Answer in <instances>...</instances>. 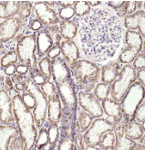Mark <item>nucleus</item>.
<instances>
[{"mask_svg":"<svg viewBox=\"0 0 145 150\" xmlns=\"http://www.w3.org/2000/svg\"><path fill=\"white\" fill-rule=\"evenodd\" d=\"M79 25L81 48L88 59L103 62L115 55L122 32L115 14L99 7L83 17Z\"/></svg>","mask_w":145,"mask_h":150,"instance_id":"1","label":"nucleus"},{"mask_svg":"<svg viewBox=\"0 0 145 150\" xmlns=\"http://www.w3.org/2000/svg\"><path fill=\"white\" fill-rule=\"evenodd\" d=\"M13 112L17 127L24 142V149H33L37 132L32 112L27 107L20 94H15L12 98Z\"/></svg>","mask_w":145,"mask_h":150,"instance_id":"2","label":"nucleus"},{"mask_svg":"<svg viewBox=\"0 0 145 150\" xmlns=\"http://www.w3.org/2000/svg\"><path fill=\"white\" fill-rule=\"evenodd\" d=\"M70 69L80 90L87 93L92 91L100 77V67L89 59H79Z\"/></svg>","mask_w":145,"mask_h":150,"instance_id":"3","label":"nucleus"},{"mask_svg":"<svg viewBox=\"0 0 145 150\" xmlns=\"http://www.w3.org/2000/svg\"><path fill=\"white\" fill-rule=\"evenodd\" d=\"M142 101H144V85H142L140 81H135L120 101L121 112H122L121 121L123 124L134 121V112Z\"/></svg>","mask_w":145,"mask_h":150,"instance_id":"4","label":"nucleus"},{"mask_svg":"<svg viewBox=\"0 0 145 150\" xmlns=\"http://www.w3.org/2000/svg\"><path fill=\"white\" fill-rule=\"evenodd\" d=\"M136 71L132 65L127 64L122 67L118 77L111 84V97L113 101L120 102L128 90L136 81Z\"/></svg>","mask_w":145,"mask_h":150,"instance_id":"5","label":"nucleus"},{"mask_svg":"<svg viewBox=\"0 0 145 150\" xmlns=\"http://www.w3.org/2000/svg\"><path fill=\"white\" fill-rule=\"evenodd\" d=\"M115 127V125L106 118L99 117L95 119L83 134L84 144L86 145L87 149H99L96 147L101 143L103 134L106 132H112Z\"/></svg>","mask_w":145,"mask_h":150,"instance_id":"6","label":"nucleus"},{"mask_svg":"<svg viewBox=\"0 0 145 150\" xmlns=\"http://www.w3.org/2000/svg\"><path fill=\"white\" fill-rule=\"evenodd\" d=\"M36 34L22 36L18 39L17 43V53L18 57V61L27 65L29 70L37 68V56L35 54L37 50L36 43Z\"/></svg>","mask_w":145,"mask_h":150,"instance_id":"7","label":"nucleus"},{"mask_svg":"<svg viewBox=\"0 0 145 150\" xmlns=\"http://www.w3.org/2000/svg\"><path fill=\"white\" fill-rule=\"evenodd\" d=\"M60 101L63 107L73 115H77L78 111V97L77 84L72 77L67 78L55 83Z\"/></svg>","mask_w":145,"mask_h":150,"instance_id":"8","label":"nucleus"},{"mask_svg":"<svg viewBox=\"0 0 145 150\" xmlns=\"http://www.w3.org/2000/svg\"><path fill=\"white\" fill-rule=\"evenodd\" d=\"M26 91L31 93L34 96L35 99V106L33 108V116L35 120V125L37 128H41L43 127L45 122H46V117H47V112H48V98L39 86L35 84L31 81L28 83Z\"/></svg>","mask_w":145,"mask_h":150,"instance_id":"9","label":"nucleus"},{"mask_svg":"<svg viewBox=\"0 0 145 150\" xmlns=\"http://www.w3.org/2000/svg\"><path fill=\"white\" fill-rule=\"evenodd\" d=\"M126 48H123L119 56V61L121 63L129 64L134 61L143 49V38L137 31L127 30L124 37Z\"/></svg>","mask_w":145,"mask_h":150,"instance_id":"10","label":"nucleus"},{"mask_svg":"<svg viewBox=\"0 0 145 150\" xmlns=\"http://www.w3.org/2000/svg\"><path fill=\"white\" fill-rule=\"evenodd\" d=\"M34 10L37 19L45 28L48 29L51 36L57 35L58 33V24L60 22L58 13L49 6L46 1L35 3Z\"/></svg>","mask_w":145,"mask_h":150,"instance_id":"11","label":"nucleus"},{"mask_svg":"<svg viewBox=\"0 0 145 150\" xmlns=\"http://www.w3.org/2000/svg\"><path fill=\"white\" fill-rule=\"evenodd\" d=\"M7 149H24V142L14 125H0V150Z\"/></svg>","mask_w":145,"mask_h":150,"instance_id":"12","label":"nucleus"},{"mask_svg":"<svg viewBox=\"0 0 145 150\" xmlns=\"http://www.w3.org/2000/svg\"><path fill=\"white\" fill-rule=\"evenodd\" d=\"M59 136L60 137H66L68 139L75 142L77 133L80 132L77 123L76 115L71 114L64 107L61 108V115L59 120Z\"/></svg>","mask_w":145,"mask_h":150,"instance_id":"13","label":"nucleus"},{"mask_svg":"<svg viewBox=\"0 0 145 150\" xmlns=\"http://www.w3.org/2000/svg\"><path fill=\"white\" fill-rule=\"evenodd\" d=\"M78 102L79 105L84 111L88 112L93 118L101 117L104 114L100 101L93 93L80 91L78 93Z\"/></svg>","mask_w":145,"mask_h":150,"instance_id":"14","label":"nucleus"},{"mask_svg":"<svg viewBox=\"0 0 145 150\" xmlns=\"http://www.w3.org/2000/svg\"><path fill=\"white\" fill-rule=\"evenodd\" d=\"M15 120L13 103L7 91L0 89V122L4 125H12Z\"/></svg>","mask_w":145,"mask_h":150,"instance_id":"15","label":"nucleus"},{"mask_svg":"<svg viewBox=\"0 0 145 150\" xmlns=\"http://www.w3.org/2000/svg\"><path fill=\"white\" fill-rule=\"evenodd\" d=\"M24 23L17 17L5 19L0 23V39L3 43L9 42L16 36Z\"/></svg>","mask_w":145,"mask_h":150,"instance_id":"16","label":"nucleus"},{"mask_svg":"<svg viewBox=\"0 0 145 150\" xmlns=\"http://www.w3.org/2000/svg\"><path fill=\"white\" fill-rule=\"evenodd\" d=\"M145 13L143 9L138 10L132 15H128L124 18V27L128 30H133L139 29V33L144 39L145 36Z\"/></svg>","mask_w":145,"mask_h":150,"instance_id":"17","label":"nucleus"},{"mask_svg":"<svg viewBox=\"0 0 145 150\" xmlns=\"http://www.w3.org/2000/svg\"><path fill=\"white\" fill-rule=\"evenodd\" d=\"M51 71H52V78L56 82L61 81L67 78L72 77L70 67L68 66L63 58L58 57L51 61Z\"/></svg>","mask_w":145,"mask_h":150,"instance_id":"18","label":"nucleus"},{"mask_svg":"<svg viewBox=\"0 0 145 150\" xmlns=\"http://www.w3.org/2000/svg\"><path fill=\"white\" fill-rule=\"evenodd\" d=\"M36 43L37 55L40 58H43L45 55H47L48 51L52 48L53 44H54V40H53V37L49 32L48 29L43 28L40 30L37 31Z\"/></svg>","mask_w":145,"mask_h":150,"instance_id":"19","label":"nucleus"},{"mask_svg":"<svg viewBox=\"0 0 145 150\" xmlns=\"http://www.w3.org/2000/svg\"><path fill=\"white\" fill-rule=\"evenodd\" d=\"M60 50L63 55L64 61L70 68L80 58L79 48L73 40L62 41L60 43Z\"/></svg>","mask_w":145,"mask_h":150,"instance_id":"20","label":"nucleus"},{"mask_svg":"<svg viewBox=\"0 0 145 150\" xmlns=\"http://www.w3.org/2000/svg\"><path fill=\"white\" fill-rule=\"evenodd\" d=\"M127 126L128 124H121L115 127L114 129V136H115V145L113 149L117 150H128L132 149L135 141L127 137Z\"/></svg>","mask_w":145,"mask_h":150,"instance_id":"21","label":"nucleus"},{"mask_svg":"<svg viewBox=\"0 0 145 150\" xmlns=\"http://www.w3.org/2000/svg\"><path fill=\"white\" fill-rule=\"evenodd\" d=\"M102 109L105 114L109 117H111L113 121H111L114 125L117 126L121 120H122V112H121V106L119 102H115L112 99L107 98L102 101Z\"/></svg>","mask_w":145,"mask_h":150,"instance_id":"22","label":"nucleus"},{"mask_svg":"<svg viewBox=\"0 0 145 150\" xmlns=\"http://www.w3.org/2000/svg\"><path fill=\"white\" fill-rule=\"evenodd\" d=\"M79 28V19L71 18L68 20H62L59 22L58 32L61 38H64L65 40H72L76 37Z\"/></svg>","mask_w":145,"mask_h":150,"instance_id":"23","label":"nucleus"},{"mask_svg":"<svg viewBox=\"0 0 145 150\" xmlns=\"http://www.w3.org/2000/svg\"><path fill=\"white\" fill-rule=\"evenodd\" d=\"M62 103L58 93L51 98H48V117L49 124H58L61 115Z\"/></svg>","mask_w":145,"mask_h":150,"instance_id":"24","label":"nucleus"},{"mask_svg":"<svg viewBox=\"0 0 145 150\" xmlns=\"http://www.w3.org/2000/svg\"><path fill=\"white\" fill-rule=\"evenodd\" d=\"M120 65L118 62L111 61L101 67V81L104 83L111 84L118 77Z\"/></svg>","mask_w":145,"mask_h":150,"instance_id":"25","label":"nucleus"},{"mask_svg":"<svg viewBox=\"0 0 145 150\" xmlns=\"http://www.w3.org/2000/svg\"><path fill=\"white\" fill-rule=\"evenodd\" d=\"M21 1H2L0 2V19L15 18L18 14Z\"/></svg>","mask_w":145,"mask_h":150,"instance_id":"26","label":"nucleus"},{"mask_svg":"<svg viewBox=\"0 0 145 150\" xmlns=\"http://www.w3.org/2000/svg\"><path fill=\"white\" fill-rule=\"evenodd\" d=\"M11 80L13 81L14 88L19 92H25L28 83L31 81L29 72L26 74H19L15 72L11 76Z\"/></svg>","mask_w":145,"mask_h":150,"instance_id":"27","label":"nucleus"},{"mask_svg":"<svg viewBox=\"0 0 145 150\" xmlns=\"http://www.w3.org/2000/svg\"><path fill=\"white\" fill-rule=\"evenodd\" d=\"M127 137L131 139L137 141L144 136V127L140 123L136 121H131L127 126Z\"/></svg>","mask_w":145,"mask_h":150,"instance_id":"28","label":"nucleus"},{"mask_svg":"<svg viewBox=\"0 0 145 150\" xmlns=\"http://www.w3.org/2000/svg\"><path fill=\"white\" fill-rule=\"evenodd\" d=\"M18 62V57L16 50H6L3 56L0 59V67L3 69L6 68L7 66L16 65Z\"/></svg>","mask_w":145,"mask_h":150,"instance_id":"29","label":"nucleus"},{"mask_svg":"<svg viewBox=\"0 0 145 150\" xmlns=\"http://www.w3.org/2000/svg\"><path fill=\"white\" fill-rule=\"evenodd\" d=\"M78 112V126H79V129L80 131L82 132H85L89 127L90 126L91 123H92V120L93 117L91 116L88 112L84 111V110H79Z\"/></svg>","mask_w":145,"mask_h":150,"instance_id":"30","label":"nucleus"},{"mask_svg":"<svg viewBox=\"0 0 145 150\" xmlns=\"http://www.w3.org/2000/svg\"><path fill=\"white\" fill-rule=\"evenodd\" d=\"M49 149H57L59 137V128L58 124H49L48 128Z\"/></svg>","mask_w":145,"mask_h":150,"instance_id":"31","label":"nucleus"},{"mask_svg":"<svg viewBox=\"0 0 145 150\" xmlns=\"http://www.w3.org/2000/svg\"><path fill=\"white\" fill-rule=\"evenodd\" d=\"M94 95L97 97L99 101H104L107 99L111 93V84L104 83V82H100L94 87Z\"/></svg>","mask_w":145,"mask_h":150,"instance_id":"32","label":"nucleus"},{"mask_svg":"<svg viewBox=\"0 0 145 150\" xmlns=\"http://www.w3.org/2000/svg\"><path fill=\"white\" fill-rule=\"evenodd\" d=\"M73 10L75 16H77L78 18H80L89 15L90 13L91 8L87 1H75Z\"/></svg>","mask_w":145,"mask_h":150,"instance_id":"33","label":"nucleus"},{"mask_svg":"<svg viewBox=\"0 0 145 150\" xmlns=\"http://www.w3.org/2000/svg\"><path fill=\"white\" fill-rule=\"evenodd\" d=\"M39 70L42 73L43 76L49 81L52 77V71H51V61L48 57H43L39 62Z\"/></svg>","mask_w":145,"mask_h":150,"instance_id":"34","label":"nucleus"},{"mask_svg":"<svg viewBox=\"0 0 145 150\" xmlns=\"http://www.w3.org/2000/svg\"><path fill=\"white\" fill-rule=\"evenodd\" d=\"M115 145V136L112 132H106L99 144V149H113Z\"/></svg>","mask_w":145,"mask_h":150,"instance_id":"35","label":"nucleus"},{"mask_svg":"<svg viewBox=\"0 0 145 150\" xmlns=\"http://www.w3.org/2000/svg\"><path fill=\"white\" fill-rule=\"evenodd\" d=\"M32 7H33V4L31 2L28 1H22L21 2V6H20V10L18 12V18L25 23L27 21V19L30 17L32 12Z\"/></svg>","mask_w":145,"mask_h":150,"instance_id":"36","label":"nucleus"},{"mask_svg":"<svg viewBox=\"0 0 145 150\" xmlns=\"http://www.w3.org/2000/svg\"><path fill=\"white\" fill-rule=\"evenodd\" d=\"M49 144V136H48V130L46 128L41 127L39 134H37V137L35 143V149H44V147L47 146Z\"/></svg>","mask_w":145,"mask_h":150,"instance_id":"37","label":"nucleus"},{"mask_svg":"<svg viewBox=\"0 0 145 150\" xmlns=\"http://www.w3.org/2000/svg\"><path fill=\"white\" fill-rule=\"evenodd\" d=\"M137 11L136 1H125L124 5L117 10V15L119 17H126L128 15H132Z\"/></svg>","mask_w":145,"mask_h":150,"instance_id":"38","label":"nucleus"},{"mask_svg":"<svg viewBox=\"0 0 145 150\" xmlns=\"http://www.w3.org/2000/svg\"><path fill=\"white\" fill-rule=\"evenodd\" d=\"M56 36V42L53 44L52 48L48 51V58L50 59H54L58 57H59V55L61 54V50H60V41H61V36H60L58 33Z\"/></svg>","mask_w":145,"mask_h":150,"instance_id":"39","label":"nucleus"},{"mask_svg":"<svg viewBox=\"0 0 145 150\" xmlns=\"http://www.w3.org/2000/svg\"><path fill=\"white\" fill-rule=\"evenodd\" d=\"M40 89L43 92V93L47 96V98H51V97H54L58 94L56 85L50 81H47L45 83H43Z\"/></svg>","mask_w":145,"mask_h":150,"instance_id":"40","label":"nucleus"},{"mask_svg":"<svg viewBox=\"0 0 145 150\" xmlns=\"http://www.w3.org/2000/svg\"><path fill=\"white\" fill-rule=\"evenodd\" d=\"M29 74H30L31 81L37 86H41L43 83H45V82L47 81V79L43 76L42 73L40 72V71L37 68L29 70Z\"/></svg>","mask_w":145,"mask_h":150,"instance_id":"41","label":"nucleus"},{"mask_svg":"<svg viewBox=\"0 0 145 150\" xmlns=\"http://www.w3.org/2000/svg\"><path fill=\"white\" fill-rule=\"evenodd\" d=\"M133 120L140 124H143L145 120V103L144 101L141 103V104L136 109L134 115H133Z\"/></svg>","mask_w":145,"mask_h":150,"instance_id":"42","label":"nucleus"},{"mask_svg":"<svg viewBox=\"0 0 145 150\" xmlns=\"http://www.w3.org/2000/svg\"><path fill=\"white\" fill-rule=\"evenodd\" d=\"M57 149L59 150H70V149H77L75 146V143L71 140L68 139L66 137H60V140L58 141Z\"/></svg>","mask_w":145,"mask_h":150,"instance_id":"43","label":"nucleus"},{"mask_svg":"<svg viewBox=\"0 0 145 150\" xmlns=\"http://www.w3.org/2000/svg\"><path fill=\"white\" fill-rule=\"evenodd\" d=\"M0 87H2V89L6 90V91H13L15 89L13 81L9 76H7L6 74L4 73V75L0 76Z\"/></svg>","mask_w":145,"mask_h":150,"instance_id":"44","label":"nucleus"},{"mask_svg":"<svg viewBox=\"0 0 145 150\" xmlns=\"http://www.w3.org/2000/svg\"><path fill=\"white\" fill-rule=\"evenodd\" d=\"M58 18L59 20H68L71 19L74 16L73 7H61L58 10Z\"/></svg>","mask_w":145,"mask_h":150,"instance_id":"45","label":"nucleus"},{"mask_svg":"<svg viewBox=\"0 0 145 150\" xmlns=\"http://www.w3.org/2000/svg\"><path fill=\"white\" fill-rule=\"evenodd\" d=\"M144 51L142 49V51L140 52V53L136 56V58L134 59L133 62V68L134 69H138V70H141L144 69L145 67V59H144Z\"/></svg>","mask_w":145,"mask_h":150,"instance_id":"46","label":"nucleus"},{"mask_svg":"<svg viewBox=\"0 0 145 150\" xmlns=\"http://www.w3.org/2000/svg\"><path fill=\"white\" fill-rule=\"evenodd\" d=\"M22 96V100L24 102V103L27 105V107L28 109H33L34 106H35V99H34V96L28 93V92H25L23 93V94L21 95Z\"/></svg>","mask_w":145,"mask_h":150,"instance_id":"47","label":"nucleus"},{"mask_svg":"<svg viewBox=\"0 0 145 150\" xmlns=\"http://www.w3.org/2000/svg\"><path fill=\"white\" fill-rule=\"evenodd\" d=\"M75 146L77 149H84L85 147V144H84V140H83V136L81 134V132H78L77 133V136H76L75 138Z\"/></svg>","mask_w":145,"mask_h":150,"instance_id":"48","label":"nucleus"},{"mask_svg":"<svg viewBox=\"0 0 145 150\" xmlns=\"http://www.w3.org/2000/svg\"><path fill=\"white\" fill-rule=\"evenodd\" d=\"M16 72L19 74H26L29 72V68L27 65L20 63L16 66Z\"/></svg>","mask_w":145,"mask_h":150,"instance_id":"49","label":"nucleus"},{"mask_svg":"<svg viewBox=\"0 0 145 150\" xmlns=\"http://www.w3.org/2000/svg\"><path fill=\"white\" fill-rule=\"evenodd\" d=\"M125 1H108V6L112 7L113 9H115V11L119 10L121 6L124 5Z\"/></svg>","mask_w":145,"mask_h":150,"instance_id":"50","label":"nucleus"},{"mask_svg":"<svg viewBox=\"0 0 145 150\" xmlns=\"http://www.w3.org/2000/svg\"><path fill=\"white\" fill-rule=\"evenodd\" d=\"M30 28H31L32 30L39 31V30H40L41 28H43V26H42V24L40 23V22L36 18L31 22V23H30Z\"/></svg>","mask_w":145,"mask_h":150,"instance_id":"51","label":"nucleus"},{"mask_svg":"<svg viewBox=\"0 0 145 150\" xmlns=\"http://www.w3.org/2000/svg\"><path fill=\"white\" fill-rule=\"evenodd\" d=\"M136 77L138 78L139 81L142 85H144V82H145V71L144 69L141 70H138V71L136 72Z\"/></svg>","mask_w":145,"mask_h":150,"instance_id":"52","label":"nucleus"},{"mask_svg":"<svg viewBox=\"0 0 145 150\" xmlns=\"http://www.w3.org/2000/svg\"><path fill=\"white\" fill-rule=\"evenodd\" d=\"M15 72H16V65L7 66L6 68L4 69V73L6 74L7 76H12Z\"/></svg>","mask_w":145,"mask_h":150,"instance_id":"53","label":"nucleus"},{"mask_svg":"<svg viewBox=\"0 0 145 150\" xmlns=\"http://www.w3.org/2000/svg\"><path fill=\"white\" fill-rule=\"evenodd\" d=\"M57 3L61 7H73L75 1H57Z\"/></svg>","mask_w":145,"mask_h":150,"instance_id":"54","label":"nucleus"},{"mask_svg":"<svg viewBox=\"0 0 145 150\" xmlns=\"http://www.w3.org/2000/svg\"><path fill=\"white\" fill-rule=\"evenodd\" d=\"M145 148V146H144V144H141V143H139V144H136V143H134V145L132 146V149H133V150H143Z\"/></svg>","mask_w":145,"mask_h":150,"instance_id":"55","label":"nucleus"},{"mask_svg":"<svg viewBox=\"0 0 145 150\" xmlns=\"http://www.w3.org/2000/svg\"><path fill=\"white\" fill-rule=\"evenodd\" d=\"M89 6H100L101 5V1H87Z\"/></svg>","mask_w":145,"mask_h":150,"instance_id":"56","label":"nucleus"},{"mask_svg":"<svg viewBox=\"0 0 145 150\" xmlns=\"http://www.w3.org/2000/svg\"><path fill=\"white\" fill-rule=\"evenodd\" d=\"M143 6V1H136V7H137V11L141 10V7Z\"/></svg>","mask_w":145,"mask_h":150,"instance_id":"57","label":"nucleus"},{"mask_svg":"<svg viewBox=\"0 0 145 150\" xmlns=\"http://www.w3.org/2000/svg\"><path fill=\"white\" fill-rule=\"evenodd\" d=\"M3 46H4V45H3V42H2L1 39H0V51L2 50V49H3Z\"/></svg>","mask_w":145,"mask_h":150,"instance_id":"58","label":"nucleus"}]
</instances>
